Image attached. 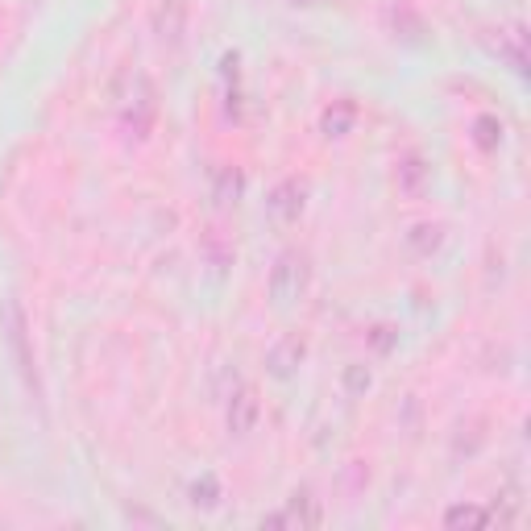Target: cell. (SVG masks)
I'll use <instances>...</instances> for the list:
<instances>
[{
	"mask_svg": "<svg viewBox=\"0 0 531 531\" xmlns=\"http://www.w3.org/2000/svg\"><path fill=\"white\" fill-rule=\"evenodd\" d=\"M395 179H399V191L415 200V195H424V187H428V162L419 158V154H403Z\"/></svg>",
	"mask_w": 531,
	"mask_h": 531,
	"instance_id": "obj_9",
	"label": "cell"
},
{
	"mask_svg": "<svg viewBox=\"0 0 531 531\" xmlns=\"http://www.w3.org/2000/svg\"><path fill=\"white\" fill-rule=\"evenodd\" d=\"M345 390H349V395H366V390H370V370L361 366V361H353V366L345 370Z\"/></svg>",
	"mask_w": 531,
	"mask_h": 531,
	"instance_id": "obj_18",
	"label": "cell"
},
{
	"mask_svg": "<svg viewBox=\"0 0 531 531\" xmlns=\"http://www.w3.org/2000/svg\"><path fill=\"white\" fill-rule=\"evenodd\" d=\"M154 117H158V96H154V83L146 79V75H137L133 79V92L125 96V104H121V129L129 133V137H142L154 129Z\"/></svg>",
	"mask_w": 531,
	"mask_h": 531,
	"instance_id": "obj_3",
	"label": "cell"
},
{
	"mask_svg": "<svg viewBox=\"0 0 531 531\" xmlns=\"http://www.w3.org/2000/svg\"><path fill=\"white\" fill-rule=\"evenodd\" d=\"M490 515L482 511V507H453L449 515H444V523L449 527H461V523H469V527H478V523H486Z\"/></svg>",
	"mask_w": 531,
	"mask_h": 531,
	"instance_id": "obj_17",
	"label": "cell"
},
{
	"mask_svg": "<svg viewBox=\"0 0 531 531\" xmlns=\"http://www.w3.org/2000/svg\"><path fill=\"white\" fill-rule=\"evenodd\" d=\"M353 121H357V104H353V100H332V104L324 108V117H320V129H324L328 137H345V133L353 129Z\"/></svg>",
	"mask_w": 531,
	"mask_h": 531,
	"instance_id": "obj_10",
	"label": "cell"
},
{
	"mask_svg": "<svg viewBox=\"0 0 531 531\" xmlns=\"http://www.w3.org/2000/svg\"><path fill=\"white\" fill-rule=\"evenodd\" d=\"M320 523V507L307 494H295L287 502V511H278V515H266L262 527H316Z\"/></svg>",
	"mask_w": 531,
	"mask_h": 531,
	"instance_id": "obj_8",
	"label": "cell"
},
{
	"mask_svg": "<svg viewBox=\"0 0 531 531\" xmlns=\"http://www.w3.org/2000/svg\"><path fill=\"white\" fill-rule=\"evenodd\" d=\"M386 25H390V34H395L399 42H407V46H419L424 42V34H428V25H424V17H419L407 0H395V5L386 9Z\"/></svg>",
	"mask_w": 531,
	"mask_h": 531,
	"instance_id": "obj_6",
	"label": "cell"
},
{
	"mask_svg": "<svg viewBox=\"0 0 531 531\" xmlns=\"http://www.w3.org/2000/svg\"><path fill=\"white\" fill-rule=\"evenodd\" d=\"M303 204H307V187H303L299 179H283V183H274V187H270V195H266V212H270L274 220H283V225L299 220Z\"/></svg>",
	"mask_w": 531,
	"mask_h": 531,
	"instance_id": "obj_4",
	"label": "cell"
},
{
	"mask_svg": "<svg viewBox=\"0 0 531 531\" xmlns=\"http://www.w3.org/2000/svg\"><path fill=\"white\" fill-rule=\"evenodd\" d=\"M0 337H5L9 353H13V366L21 374V382L30 386V395L42 403V378H38V357H34V332H30V316L17 295H9L0 303Z\"/></svg>",
	"mask_w": 531,
	"mask_h": 531,
	"instance_id": "obj_1",
	"label": "cell"
},
{
	"mask_svg": "<svg viewBox=\"0 0 531 531\" xmlns=\"http://www.w3.org/2000/svg\"><path fill=\"white\" fill-rule=\"evenodd\" d=\"M299 361H303V341H299V337H287V341H278V345L270 349L266 366H270L274 378H287V374L299 366Z\"/></svg>",
	"mask_w": 531,
	"mask_h": 531,
	"instance_id": "obj_11",
	"label": "cell"
},
{
	"mask_svg": "<svg viewBox=\"0 0 531 531\" xmlns=\"http://www.w3.org/2000/svg\"><path fill=\"white\" fill-rule=\"evenodd\" d=\"M183 30H187V5L183 0H162L154 9V34L162 46H179L183 42Z\"/></svg>",
	"mask_w": 531,
	"mask_h": 531,
	"instance_id": "obj_7",
	"label": "cell"
},
{
	"mask_svg": "<svg viewBox=\"0 0 531 531\" xmlns=\"http://www.w3.org/2000/svg\"><path fill=\"white\" fill-rule=\"evenodd\" d=\"M241 187H245L241 171H237V166H225V171H220V179H216V195H220V204L237 200V195H241Z\"/></svg>",
	"mask_w": 531,
	"mask_h": 531,
	"instance_id": "obj_16",
	"label": "cell"
},
{
	"mask_svg": "<svg viewBox=\"0 0 531 531\" xmlns=\"http://www.w3.org/2000/svg\"><path fill=\"white\" fill-rule=\"evenodd\" d=\"M299 5H307V0H299Z\"/></svg>",
	"mask_w": 531,
	"mask_h": 531,
	"instance_id": "obj_19",
	"label": "cell"
},
{
	"mask_svg": "<svg viewBox=\"0 0 531 531\" xmlns=\"http://www.w3.org/2000/svg\"><path fill=\"white\" fill-rule=\"evenodd\" d=\"M187 498H191L195 511H216L220 507V482H216V473H200V478L191 482Z\"/></svg>",
	"mask_w": 531,
	"mask_h": 531,
	"instance_id": "obj_12",
	"label": "cell"
},
{
	"mask_svg": "<svg viewBox=\"0 0 531 531\" xmlns=\"http://www.w3.org/2000/svg\"><path fill=\"white\" fill-rule=\"evenodd\" d=\"M473 142H478L482 150H498V142H502V121L498 117H478L473 121Z\"/></svg>",
	"mask_w": 531,
	"mask_h": 531,
	"instance_id": "obj_13",
	"label": "cell"
},
{
	"mask_svg": "<svg viewBox=\"0 0 531 531\" xmlns=\"http://www.w3.org/2000/svg\"><path fill=\"white\" fill-rule=\"evenodd\" d=\"M366 341H370V349H374L378 357H386L390 349H395V341H399V328H395V324H374V328L366 332Z\"/></svg>",
	"mask_w": 531,
	"mask_h": 531,
	"instance_id": "obj_15",
	"label": "cell"
},
{
	"mask_svg": "<svg viewBox=\"0 0 531 531\" xmlns=\"http://www.w3.org/2000/svg\"><path fill=\"white\" fill-rule=\"evenodd\" d=\"M307 283H312V262H307L303 249H283L278 254V262L270 266V278H266V287H270V299L274 303H295Z\"/></svg>",
	"mask_w": 531,
	"mask_h": 531,
	"instance_id": "obj_2",
	"label": "cell"
},
{
	"mask_svg": "<svg viewBox=\"0 0 531 531\" xmlns=\"http://www.w3.org/2000/svg\"><path fill=\"white\" fill-rule=\"evenodd\" d=\"M440 241H444V229L440 225H415L411 229V249H415V254H436V249H440Z\"/></svg>",
	"mask_w": 531,
	"mask_h": 531,
	"instance_id": "obj_14",
	"label": "cell"
},
{
	"mask_svg": "<svg viewBox=\"0 0 531 531\" xmlns=\"http://www.w3.org/2000/svg\"><path fill=\"white\" fill-rule=\"evenodd\" d=\"M258 415H262V403H258V390L254 386H237L233 399H229V432L233 436H249L258 428Z\"/></svg>",
	"mask_w": 531,
	"mask_h": 531,
	"instance_id": "obj_5",
	"label": "cell"
}]
</instances>
